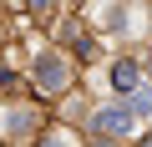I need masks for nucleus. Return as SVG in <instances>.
<instances>
[{
  "label": "nucleus",
  "mask_w": 152,
  "mask_h": 147,
  "mask_svg": "<svg viewBox=\"0 0 152 147\" xmlns=\"http://www.w3.org/2000/svg\"><path fill=\"white\" fill-rule=\"evenodd\" d=\"M112 81H117L122 91H132V86L142 81V71H137V61H117V66H112Z\"/></svg>",
  "instance_id": "4"
},
{
  "label": "nucleus",
  "mask_w": 152,
  "mask_h": 147,
  "mask_svg": "<svg viewBox=\"0 0 152 147\" xmlns=\"http://www.w3.org/2000/svg\"><path fill=\"white\" fill-rule=\"evenodd\" d=\"M36 81H41V91H66L71 86V71H66V61L61 56H41V66H36Z\"/></svg>",
  "instance_id": "1"
},
{
  "label": "nucleus",
  "mask_w": 152,
  "mask_h": 147,
  "mask_svg": "<svg viewBox=\"0 0 152 147\" xmlns=\"http://www.w3.org/2000/svg\"><path fill=\"white\" fill-rule=\"evenodd\" d=\"M91 127L107 132V137H127V132H132V112H127V107H107V112H96Z\"/></svg>",
  "instance_id": "2"
},
{
  "label": "nucleus",
  "mask_w": 152,
  "mask_h": 147,
  "mask_svg": "<svg viewBox=\"0 0 152 147\" xmlns=\"http://www.w3.org/2000/svg\"><path fill=\"white\" fill-rule=\"evenodd\" d=\"M46 5H51V0H31V10H46Z\"/></svg>",
  "instance_id": "7"
},
{
  "label": "nucleus",
  "mask_w": 152,
  "mask_h": 147,
  "mask_svg": "<svg viewBox=\"0 0 152 147\" xmlns=\"http://www.w3.org/2000/svg\"><path fill=\"white\" fill-rule=\"evenodd\" d=\"M36 127V112H5V142H26Z\"/></svg>",
  "instance_id": "3"
},
{
  "label": "nucleus",
  "mask_w": 152,
  "mask_h": 147,
  "mask_svg": "<svg viewBox=\"0 0 152 147\" xmlns=\"http://www.w3.org/2000/svg\"><path fill=\"white\" fill-rule=\"evenodd\" d=\"M147 66H152V61H147Z\"/></svg>",
  "instance_id": "8"
},
{
  "label": "nucleus",
  "mask_w": 152,
  "mask_h": 147,
  "mask_svg": "<svg viewBox=\"0 0 152 147\" xmlns=\"http://www.w3.org/2000/svg\"><path fill=\"white\" fill-rule=\"evenodd\" d=\"M127 112H142V117L152 112V86H147V81H142V86H132V107H127Z\"/></svg>",
  "instance_id": "5"
},
{
  "label": "nucleus",
  "mask_w": 152,
  "mask_h": 147,
  "mask_svg": "<svg viewBox=\"0 0 152 147\" xmlns=\"http://www.w3.org/2000/svg\"><path fill=\"white\" fill-rule=\"evenodd\" d=\"M46 147H71V142H66V137H51V142H46Z\"/></svg>",
  "instance_id": "6"
}]
</instances>
